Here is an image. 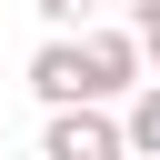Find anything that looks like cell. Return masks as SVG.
I'll list each match as a JSON object with an SVG mask.
<instances>
[{
    "mask_svg": "<svg viewBox=\"0 0 160 160\" xmlns=\"http://www.w3.org/2000/svg\"><path fill=\"white\" fill-rule=\"evenodd\" d=\"M40 160H130V120L110 100H70V110H50Z\"/></svg>",
    "mask_w": 160,
    "mask_h": 160,
    "instance_id": "cell-1",
    "label": "cell"
},
{
    "mask_svg": "<svg viewBox=\"0 0 160 160\" xmlns=\"http://www.w3.org/2000/svg\"><path fill=\"white\" fill-rule=\"evenodd\" d=\"M30 90H40L50 110H70V100H110V90H100V60H90V30H80V40L50 30V40L30 50Z\"/></svg>",
    "mask_w": 160,
    "mask_h": 160,
    "instance_id": "cell-2",
    "label": "cell"
},
{
    "mask_svg": "<svg viewBox=\"0 0 160 160\" xmlns=\"http://www.w3.org/2000/svg\"><path fill=\"white\" fill-rule=\"evenodd\" d=\"M120 120H130V160H160V70L130 90V110H120Z\"/></svg>",
    "mask_w": 160,
    "mask_h": 160,
    "instance_id": "cell-3",
    "label": "cell"
},
{
    "mask_svg": "<svg viewBox=\"0 0 160 160\" xmlns=\"http://www.w3.org/2000/svg\"><path fill=\"white\" fill-rule=\"evenodd\" d=\"M30 10H40V20H50V30H90V20H100V10H110V0H30Z\"/></svg>",
    "mask_w": 160,
    "mask_h": 160,
    "instance_id": "cell-4",
    "label": "cell"
},
{
    "mask_svg": "<svg viewBox=\"0 0 160 160\" xmlns=\"http://www.w3.org/2000/svg\"><path fill=\"white\" fill-rule=\"evenodd\" d=\"M140 50H150V70H160V10H140Z\"/></svg>",
    "mask_w": 160,
    "mask_h": 160,
    "instance_id": "cell-5",
    "label": "cell"
},
{
    "mask_svg": "<svg viewBox=\"0 0 160 160\" xmlns=\"http://www.w3.org/2000/svg\"><path fill=\"white\" fill-rule=\"evenodd\" d=\"M120 10H130V20H140V10H160V0H120Z\"/></svg>",
    "mask_w": 160,
    "mask_h": 160,
    "instance_id": "cell-6",
    "label": "cell"
}]
</instances>
